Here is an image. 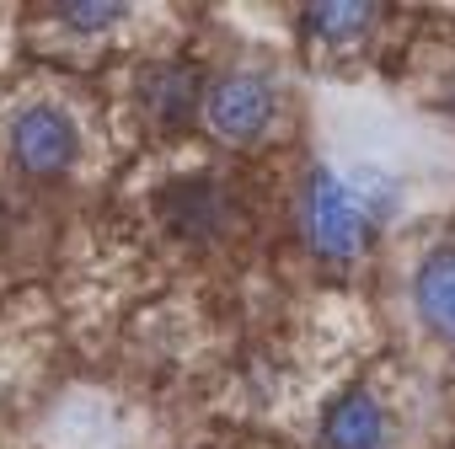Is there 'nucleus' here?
Wrapping results in <instances>:
<instances>
[{
  "instance_id": "f257e3e1",
  "label": "nucleus",
  "mask_w": 455,
  "mask_h": 449,
  "mask_svg": "<svg viewBox=\"0 0 455 449\" xmlns=\"http://www.w3.org/2000/svg\"><path fill=\"white\" fill-rule=\"evenodd\" d=\"M12 161L28 177H65L81 161V123L60 102H33L12 118Z\"/></svg>"
},
{
  "instance_id": "f03ea898",
  "label": "nucleus",
  "mask_w": 455,
  "mask_h": 449,
  "mask_svg": "<svg viewBox=\"0 0 455 449\" xmlns=\"http://www.w3.org/2000/svg\"><path fill=\"white\" fill-rule=\"evenodd\" d=\"M306 236L322 257H354L370 236V214L359 209L354 187H343L332 171H311L306 177Z\"/></svg>"
},
{
  "instance_id": "7ed1b4c3",
  "label": "nucleus",
  "mask_w": 455,
  "mask_h": 449,
  "mask_svg": "<svg viewBox=\"0 0 455 449\" xmlns=\"http://www.w3.org/2000/svg\"><path fill=\"white\" fill-rule=\"evenodd\" d=\"M279 113V97L263 75H220L204 97V118L220 139H231V145H252L268 134Z\"/></svg>"
},
{
  "instance_id": "20e7f679",
  "label": "nucleus",
  "mask_w": 455,
  "mask_h": 449,
  "mask_svg": "<svg viewBox=\"0 0 455 449\" xmlns=\"http://www.w3.org/2000/svg\"><path fill=\"white\" fill-rule=\"evenodd\" d=\"M412 305L439 343H455V247H434L412 273Z\"/></svg>"
},
{
  "instance_id": "39448f33",
  "label": "nucleus",
  "mask_w": 455,
  "mask_h": 449,
  "mask_svg": "<svg viewBox=\"0 0 455 449\" xmlns=\"http://www.w3.org/2000/svg\"><path fill=\"white\" fill-rule=\"evenodd\" d=\"M380 438H386V412H380V401L364 385L343 390L327 406V422H322V444L327 449H380Z\"/></svg>"
},
{
  "instance_id": "423d86ee",
  "label": "nucleus",
  "mask_w": 455,
  "mask_h": 449,
  "mask_svg": "<svg viewBox=\"0 0 455 449\" xmlns=\"http://www.w3.org/2000/svg\"><path fill=\"white\" fill-rule=\"evenodd\" d=\"M140 102L156 123H182L193 107H198V70L188 65H150L145 81H140Z\"/></svg>"
},
{
  "instance_id": "0eeeda50",
  "label": "nucleus",
  "mask_w": 455,
  "mask_h": 449,
  "mask_svg": "<svg viewBox=\"0 0 455 449\" xmlns=\"http://www.w3.org/2000/svg\"><path fill=\"white\" fill-rule=\"evenodd\" d=\"M214 209H220V193L209 182H177V187H166V219H172L177 236L214 231Z\"/></svg>"
},
{
  "instance_id": "6e6552de",
  "label": "nucleus",
  "mask_w": 455,
  "mask_h": 449,
  "mask_svg": "<svg viewBox=\"0 0 455 449\" xmlns=\"http://www.w3.org/2000/svg\"><path fill=\"white\" fill-rule=\"evenodd\" d=\"M306 22H311V33H316V38H327V43H354V38H364V33H370L375 6H311V12H306Z\"/></svg>"
},
{
  "instance_id": "1a4fd4ad",
  "label": "nucleus",
  "mask_w": 455,
  "mask_h": 449,
  "mask_svg": "<svg viewBox=\"0 0 455 449\" xmlns=\"http://www.w3.org/2000/svg\"><path fill=\"white\" fill-rule=\"evenodd\" d=\"M54 17H60L70 33H108L113 22L129 17V6H118V0H108V6H102V0H97V6H86V0H65Z\"/></svg>"
}]
</instances>
